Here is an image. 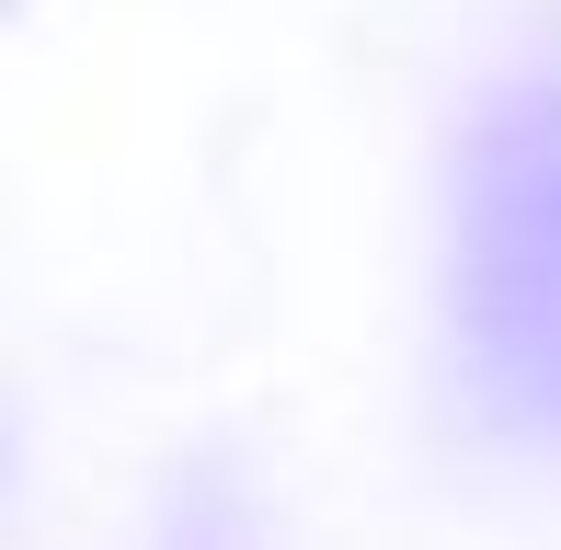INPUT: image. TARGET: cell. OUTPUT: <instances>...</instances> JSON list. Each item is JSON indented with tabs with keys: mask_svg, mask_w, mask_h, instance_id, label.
<instances>
[{
	"mask_svg": "<svg viewBox=\"0 0 561 550\" xmlns=\"http://www.w3.org/2000/svg\"><path fill=\"white\" fill-rule=\"evenodd\" d=\"M470 344L516 413L561 424V104H527L470 184Z\"/></svg>",
	"mask_w": 561,
	"mask_h": 550,
	"instance_id": "cell-1",
	"label": "cell"
}]
</instances>
